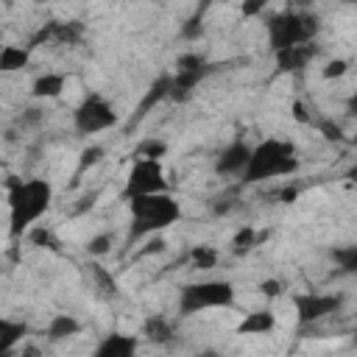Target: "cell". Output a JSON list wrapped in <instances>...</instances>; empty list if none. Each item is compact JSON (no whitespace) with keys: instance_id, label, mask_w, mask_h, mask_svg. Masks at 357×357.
Wrapping results in <instances>:
<instances>
[{"instance_id":"cell-21","label":"cell","mask_w":357,"mask_h":357,"mask_svg":"<svg viewBox=\"0 0 357 357\" xmlns=\"http://www.w3.org/2000/svg\"><path fill=\"white\" fill-rule=\"evenodd\" d=\"M109 245H112V234H98V237H92V240L86 243V251H89L92 257H100V254L109 251Z\"/></svg>"},{"instance_id":"cell-10","label":"cell","mask_w":357,"mask_h":357,"mask_svg":"<svg viewBox=\"0 0 357 357\" xmlns=\"http://www.w3.org/2000/svg\"><path fill=\"white\" fill-rule=\"evenodd\" d=\"M273 56H276V64L282 73H296V70H304L315 59V47H312V42H304V45L273 50Z\"/></svg>"},{"instance_id":"cell-15","label":"cell","mask_w":357,"mask_h":357,"mask_svg":"<svg viewBox=\"0 0 357 357\" xmlns=\"http://www.w3.org/2000/svg\"><path fill=\"white\" fill-rule=\"evenodd\" d=\"M64 84H67V78H64L61 73H45V75H39V78L31 84V95L39 98V100H42V98L50 100V98H59V95H61Z\"/></svg>"},{"instance_id":"cell-18","label":"cell","mask_w":357,"mask_h":357,"mask_svg":"<svg viewBox=\"0 0 357 357\" xmlns=\"http://www.w3.org/2000/svg\"><path fill=\"white\" fill-rule=\"evenodd\" d=\"M190 262H192V268L209 271V268L218 265V251H215L212 245H195V248L190 251Z\"/></svg>"},{"instance_id":"cell-20","label":"cell","mask_w":357,"mask_h":357,"mask_svg":"<svg viewBox=\"0 0 357 357\" xmlns=\"http://www.w3.org/2000/svg\"><path fill=\"white\" fill-rule=\"evenodd\" d=\"M257 245V237H254V229L251 226H245V229H240L237 234H234V248L237 251H248V248H254Z\"/></svg>"},{"instance_id":"cell-29","label":"cell","mask_w":357,"mask_h":357,"mask_svg":"<svg viewBox=\"0 0 357 357\" xmlns=\"http://www.w3.org/2000/svg\"><path fill=\"white\" fill-rule=\"evenodd\" d=\"M0 47H3V45H0Z\"/></svg>"},{"instance_id":"cell-14","label":"cell","mask_w":357,"mask_h":357,"mask_svg":"<svg viewBox=\"0 0 357 357\" xmlns=\"http://www.w3.org/2000/svg\"><path fill=\"white\" fill-rule=\"evenodd\" d=\"M31 64V47L25 45H3L0 47V73H17Z\"/></svg>"},{"instance_id":"cell-13","label":"cell","mask_w":357,"mask_h":357,"mask_svg":"<svg viewBox=\"0 0 357 357\" xmlns=\"http://www.w3.org/2000/svg\"><path fill=\"white\" fill-rule=\"evenodd\" d=\"M276 326V318L271 310H257L248 312L240 324H237V335H268Z\"/></svg>"},{"instance_id":"cell-19","label":"cell","mask_w":357,"mask_h":357,"mask_svg":"<svg viewBox=\"0 0 357 357\" xmlns=\"http://www.w3.org/2000/svg\"><path fill=\"white\" fill-rule=\"evenodd\" d=\"M167 153V145L162 139H145L142 145H137L134 156H142V159H162Z\"/></svg>"},{"instance_id":"cell-12","label":"cell","mask_w":357,"mask_h":357,"mask_svg":"<svg viewBox=\"0 0 357 357\" xmlns=\"http://www.w3.org/2000/svg\"><path fill=\"white\" fill-rule=\"evenodd\" d=\"M25 335H28V324L25 321H14V318L0 315V354L14 351V346L20 340H25Z\"/></svg>"},{"instance_id":"cell-7","label":"cell","mask_w":357,"mask_h":357,"mask_svg":"<svg viewBox=\"0 0 357 357\" xmlns=\"http://www.w3.org/2000/svg\"><path fill=\"white\" fill-rule=\"evenodd\" d=\"M151 192H170V181L165 176V167L159 159H142L137 156L128 176H126V187H123V198H134V195H151Z\"/></svg>"},{"instance_id":"cell-9","label":"cell","mask_w":357,"mask_h":357,"mask_svg":"<svg viewBox=\"0 0 357 357\" xmlns=\"http://www.w3.org/2000/svg\"><path fill=\"white\" fill-rule=\"evenodd\" d=\"M248 153H251V145L248 142H243V139L229 142L218 153V159H215V173L218 176H240L243 167H245V162H248Z\"/></svg>"},{"instance_id":"cell-27","label":"cell","mask_w":357,"mask_h":357,"mask_svg":"<svg viewBox=\"0 0 357 357\" xmlns=\"http://www.w3.org/2000/svg\"><path fill=\"white\" fill-rule=\"evenodd\" d=\"M265 8V0H245L243 3V14L245 17H254V14H259Z\"/></svg>"},{"instance_id":"cell-6","label":"cell","mask_w":357,"mask_h":357,"mask_svg":"<svg viewBox=\"0 0 357 357\" xmlns=\"http://www.w3.org/2000/svg\"><path fill=\"white\" fill-rule=\"evenodd\" d=\"M117 126V109L109 98H103L100 92H89L84 95V100L73 109V128L78 134H100Z\"/></svg>"},{"instance_id":"cell-1","label":"cell","mask_w":357,"mask_h":357,"mask_svg":"<svg viewBox=\"0 0 357 357\" xmlns=\"http://www.w3.org/2000/svg\"><path fill=\"white\" fill-rule=\"evenodd\" d=\"M8 201V234L17 240L33 229V223L53 204V184L47 178H20L11 176L6 181Z\"/></svg>"},{"instance_id":"cell-22","label":"cell","mask_w":357,"mask_h":357,"mask_svg":"<svg viewBox=\"0 0 357 357\" xmlns=\"http://www.w3.org/2000/svg\"><path fill=\"white\" fill-rule=\"evenodd\" d=\"M332 257L343 265V271H354V265H357V248L354 245H349L346 251H335Z\"/></svg>"},{"instance_id":"cell-2","label":"cell","mask_w":357,"mask_h":357,"mask_svg":"<svg viewBox=\"0 0 357 357\" xmlns=\"http://www.w3.org/2000/svg\"><path fill=\"white\" fill-rule=\"evenodd\" d=\"M301 167L298 151L290 139H279V137H268L257 145H251L248 162L240 173L243 184H259V181H271V178H282V176H293Z\"/></svg>"},{"instance_id":"cell-8","label":"cell","mask_w":357,"mask_h":357,"mask_svg":"<svg viewBox=\"0 0 357 357\" xmlns=\"http://www.w3.org/2000/svg\"><path fill=\"white\" fill-rule=\"evenodd\" d=\"M293 304H296L298 326H307V324H318L326 315L337 312L343 307V296H337V293H298V296H293Z\"/></svg>"},{"instance_id":"cell-24","label":"cell","mask_w":357,"mask_h":357,"mask_svg":"<svg viewBox=\"0 0 357 357\" xmlns=\"http://www.w3.org/2000/svg\"><path fill=\"white\" fill-rule=\"evenodd\" d=\"M100 153H103L100 148H86V151H84V156H81V167H78V170L84 173V170H86L89 165H95V162L100 159Z\"/></svg>"},{"instance_id":"cell-23","label":"cell","mask_w":357,"mask_h":357,"mask_svg":"<svg viewBox=\"0 0 357 357\" xmlns=\"http://www.w3.org/2000/svg\"><path fill=\"white\" fill-rule=\"evenodd\" d=\"M346 70H349V61L346 59H335V61H329L324 67V78H340Z\"/></svg>"},{"instance_id":"cell-16","label":"cell","mask_w":357,"mask_h":357,"mask_svg":"<svg viewBox=\"0 0 357 357\" xmlns=\"http://www.w3.org/2000/svg\"><path fill=\"white\" fill-rule=\"evenodd\" d=\"M78 332H81V324H78L73 315H67V312L56 315V318L47 324V340H50V343L67 340V337H73V335H78Z\"/></svg>"},{"instance_id":"cell-3","label":"cell","mask_w":357,"mask_h":357,"mask_svg":"<svg viewBox=\"0 0 357 357\" xmlns=\"http://www.w3.org/2000/svg\"><path fill=\"white\" fill-rule=\"evenodd\" d=\"M131 212V237H153L165 229H170L181 218V206L170 192H151V195H134L128 198Z\"/></svg>"},{"instance_id":"cell-26","label":"cell","mask_w":357,"mask_h":357,"mask_svg":"<svg viewBox=\"0 0 357 357\" xmlns=\"http://www.w3.org/2000/svg\"><path fill=\"white\" fill-rule=\"evenodd\" d=\"M259 290H262V296H268V298H273V296H279V290H282V284H279L276 279H265V282H259Z\"/></svg>"},{"instance_id":"cell-11","label":"cell","mask_w":357,"mask_h":357,"mask_svg":"<svg viewBox=\"0 0 357 357\" xmlns=\"http://www.w3.org/2000/svg\"><path fill=\"white\" fill-rule=\"evenodd\" d=\"M137 351V337L126 332H112L95 346V357H131Z\"/></svg>"},{"instance_id":"cell-5","label":"cell","mask_w":357,"mask_h":357,"mask_svg":"<svg viewBox=\"0 0 357 357\" xmlns=\"http://www.w3.org/2000/svg\"><path fill=\"white\" fill-rule=\"evenodd\" d=\"M234 304V284L226 279H204L178 290V315H198Z\"/></svg>"},{"instance_id":"cell-25","label":"cell","mask_w":357,"mask_h":357,"mask_svg":"<svg viewBox=\"0 0 357 357\" xmlns=\"http://www.w3.org/2000/svg\"><path fill=\"white\" fill-rule=\"evenodd\" d=\"M31 240H33V243H42V245H47V248H56V240H53V234H50L47 229L31 231Z\"/></svg>"},{"instance_id":"cell-17","label":"cell","mask_w":357,"mask_h":357,"mask_svg":"<svg viewBox=\"0 0 357 357\" xmlns=\"http://www.w3.org/2000/svg\"><path fill=\"white\" fill-rule=\"evenodd\" d=\"M142 335H145V340H151V343H167L170 335H173V329H170V324H167L162 315H151V318L142 324Z\"/></svg>"},{"instance_id":"cell-28","label":"cell","mask_w":357,"mask_h":357,"mask_svg":"<svg viewBox=\"0 0 357 357\" xmlns=\"http://www.w3.org/2000/svg\"><path fill=\"white\" fill-rule=\"evenodd\" d=\"M209 3H215V0H201V6H209Z\"/></svg>"},{"instance_id":"cell-4","label":"cell","mask_w":357,"mask_h":357,"mask_svg":"<svg viewBox=\"0 0 357 357\" xmlns=\"http://www.w3.org/2000/svg\"><path fill=\"white\" fill-rule=\"evenodd\" d=\"M318 28H321V20L312 11L287 8V11H279L268 20V45H271V50L304 45V42L315 39Z\"/></svg>"}]
</instances>
